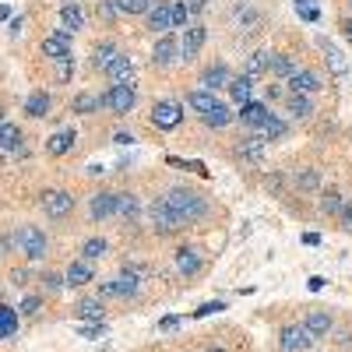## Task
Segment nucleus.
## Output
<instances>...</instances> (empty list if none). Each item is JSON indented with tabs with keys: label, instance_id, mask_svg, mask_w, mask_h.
Masks as SVG:
<instances>
[{
	"label": "nucleus",
	"instance_id": "nucleus-58",
	"mask_svg": "<svg viewBox=\"0 0 352 352\" xmlns=\"http://www.w3.org/2000/svg\"><path fill=\"white\" fill-rule=\"evenodd\" d=\"M204 4H208V0H187V8H190V14H197V11H204Z\"/></svg>",
	"mask_w": 352,
	"mask_h": 352
},
{
	"label": "nucleus",
	"instance_id": "nucleus-46",
	"mask_svg": "<svg viewBox=\"0 0 352 352\" xmlns=\"http://www.w3.org/2000/svg\"><path fill=\"white\" fill-rule=\"evenodd\" d=\"M53 64H56V78L60 81H67L74 74V56H64V60H53Z\"/></svg>",
	"mask_w": 352,
	"mask_h": 352
},
{
	"label": "nucleus",
	"instance_id": "nucleus-41",
	"mask_svg": "<svg viewBox=\"0 0 352 352\" xmlns=\"http://www.w3.org/2000/svg\"><path fill=\"white\" fill-rule=\"evenodd\" d=\"M296 187L307 194V190H317L320 187V173L317 169H303V173H296Z\"/></svg>",
	"mask_w": 352,
	"mask_h": 352
},
{
	"label": "nucleus",
	"instance_id": "nucleus-59",
	"mask_svg": "<svg viewBox=\"0 0 352 352\" xmlns=\"http://www.w3.org/2000/svg\"><path fill=\"white\" fill-rule=\"evenodd\" d=\"M342 36L352 43V18H345V21H342Z\"/></svg>",
	"mask_w": 352,
	"mask_h": 352
},
{
	"label": "nucleus",
	"instance_id": "nucleus-11",
	"mask_svg": "<svg viewBox=\"0 0 352 352\" xmlns=\"http://www.w3.org/2000/svg\"><path fill=\"white\" fill-rule=\"evenodd\" d=\"M204 39H208V28H204V25H190L187 28V32H184V43H180V56H184V60L190 64L194 60V56L201 53V46H204Z\"/></svg>",
	"mask_w": 352,
	"mask_h": 352
},
{
	"label": "nucleus",
	"instance_id": "nucleus-40",
	"mask_svg": "<svg viewBox=\"0 0 352 352\" xmlns=\"http://www.w3.org/2000/svg\"><path fill=\"white\" fill-rule=\"evenodd\" d=\"M120 4V14H148L155 0H116Z\"/></svg>",
	"mask_w": 352,
	"mask_h": 352
},
{
	"label": "nucleus",
	"instance_id": "nucleus-23",
	"mask_svg": "<svg viewBox=\"0 0 352 352\" xmlns=\"http://www.w3.org/2000/svg\"><path fill=\"white\" fill-rule=\"evenodd\" d=\"M226 92L232 96V102H240V106H247V102H254L250 96H254V78H247V74H240V78H232L229 81V88Z\"/></svg>",
	"mask_w": 352,
	"mask_h": 352
},
{
	"label": "nucleus",
	"instance_id": "nucleus-39",
	"mask_svg": "<svg viewBox=\"0 0 352 352\" xmlns=\"http://www.w3.org/2000/svg\"><path fill=\"white\" fill-rule=\"evenodd\" d=\"M320 46H324V60H328V67H331L335 74H345V56H342V50L331 46V43H320Z\"/></svg>",
	"mask_w": 352,
	"mask_h": 352
},
{
	"label": "nucleus",
	"instance_id": "nucleus-13",
	"mask_svg": "<svg viewBox=\"0 0 352 352\" xmlns=\"http://www.w3.org/2000/svg\"><path fill=\"white\" fill-rule=\"evenodd\" d=\"M0 148H4L8 155H25V138H21V131L11 120L0 124Z\"/></svg>",
	"mask_w": 352,
	"mask_h": 352
},
{
	"label": "nucleus",
	"instance_id": "nucleus-10",
	"mask_svg": "<svg viewBox=\"0 0 352 352\" xmlns=\"http://www.w3.org/2000/svg\"><path fill=\"white\" fill-rule=\"evenodd\" d=\"M144 21H148V28L155 36H169V28H173V4H166V0H155L152 11L144 14Z\"/></svg>",
	"mask_w": 352,
	"mask_h": 352
},
{
	"label": "nucleus",
	"instance_id": "nucleus-49",
	"mask_svg": "<svg viewBox=\"0 0 352 352\" xmlns=\"http://www.w3.org/2000/svg\"><path fill=\"white\" fill-rule=\"evenodd\" d=\"M219 310H226V303L222 300H212V303H204V307H197L190 317H208V314H219Z\"/></svg>",
	"mask_w": 352,
	"mask_h": 352
},
{
	"label": "nucleus",
	"instance_id": "nucleus-60",
	"mask_svg": "<svg viewBox=\"0 0 352 352\" xmlns=\"http://www.w3.org/2000/svg\"><path fill=\"white\" fill-rule=\"evenodd\" d=\"M208 352H226V349H208Z\"/></svg>",
	"mask_w": 352,
	"mask_h": 352
},
{
	"label": "nucleus",
	"instance_id": "nucleus-5",
	"mask_svg": "<svg viewBox=\"0 0 352 352\" xmlns=\"http://www.w3.org/2000/svg\"><path fill=\"white\" fill-rule=\"evenodd\" d=\"M148 215H152V222H155V229H159V236H173V232L184 226L180 215L169 208V201H166V197H155V201L148 204Z\"/></svg>",
	"mask_w": 352,
	"mask_h": 352
},
{
	"label": "nucleus",
	"instance_id": "nucleus-28",
	"mask_svg": "<svg viewBox=\"0 0 352 352\" xmlns=\"http://www.w3.org/2000/svg\"><path fill=\"white\" fill-rule=\"evenodd\" d=\"M116 56H120V50H116V43H99L96 50H92V60H88V64H92L96 71H106L113 60H116Z\"/></svg>",
	"mask_w": 352,
	"mask_h": 352
},
{
	"label": "nucleus",
	"instance_id": "nucleus-22",
	"mask_svg": "<svg viewBox=\"0 0 352 352\" xmlns=\"http://www.w3.org/2000/svg\"><path fill=\"white\" fill-rule=\"evenodd\" d=\"M25 116H36V120H39V116H50V109H53V96L50 92H32V96H28L25 99Z\"/></svg>",
	"mask_w": 352,
	"mask_h": 352
},
{
	"label": "nucleus",
	"instance_id": "nucleus-4",
	"mask_svg": "<svg viewBox=\"0 0 352 352\" xmlns=\"http://www.w3.org/2000/svg\"><path fill=\"white\" fill-rule=\"evenodd\" d=\"M314 342H317V335L307 324H282V331H278L282 352H307V349H314Z\"/></svg>",
	"mask_w": 352,
	"mask_h": 352
},
{
	"label": "nucleus",
	"instance_id": "nucleus-53",
	"mask_svg": "<svg viewBox=\"0 0 352 352\" xmlns=\"http://www.w3.org/2000/svg\"><path fill=\"white\" fill-rule=\"evenodd\" d=\"M342 226L352 232V201H345V208H342Z\"/></svg>",
	"mask_w": 352,
	"mask_h": 352
},
{
	"label": "nucleus",
	"instance_id": "nucleus-24",
	"mask_svg": "<svg viewBox=\"0 0 352 352\" xmlns=\"http://www.w3.org/2000/svg\"><path fill=\"white\" fill-rule=\"evenodd\" d=\"M303 324H307V328L320 338V335H328V331L335 328V317H331L328 310H310V314L303 317Z\"/></svg>",
	"mask_w": 352,
	"mask_h": 352
},
{
	"label": "nucleus",
	"instance_id": "nucleus-43",
	"mask_svg": "<svg viewBox=\"0 0 352 352\" xmlns=\"http://www.w3.org/2000/svg\"><path fill=\"white\" fill-rule=\"evenodd\" d=\"M187 18H190V8H187V0H176V4H173V28L187 25Z\"/></svg>",
	"mask_w": 352,
	"mask_h": 352
},
{
	"label": "nucleus",
	"instance_id": "nucleus-57",
	"mask_svg": "<svg viewBox=\"0 0 352 352\" xmlns=\"http://www.w3.org/2000/svg\"><path fill=\"white\" fill-rule=\"evenodd\" d=\"M21 28H25V18H11V36H21Z\"/></svg>",
	"mask_w": 352,
	"mask_h": 352
},
{
	"label": "nucleus",
	"instance_id": "nucleus-61",
	"mask_svg": "<svg viewBox=\"0 0 352 352\" xmlns=\"http://www.w3.org/2000/svg\"><path fill=\"white\" fill-rule=\"evenodd\" d=\"M349 11H352V0H349Z\"/></svg>",
	"mask_w": 352,
	"mask_h": 352
},
{
	"label": "nucleus",
	"instance_id": "nucleus-6",
	"mask_svg": "<svg viewBox=\"0 0 352 352\" xmlns=\"http://www.w3.org/2000/svg\"><path fill=\"white\" fill-rule=\"evenodd\" d=\"M39 204H43V215L46 219H67L71 212H74V197L67 194V190H46L43 197H39Z\"/></svg>",
	"mask_w": 352,
	"mask_h": 352
},
{
	"label": "nucleus",
	"instance_id": "nucleus-27",
	"mask_svg": "<svg viewBox=\"0 0 352 352\" xmlns=\"http://www.w3.org/2000/svg\"><path fill=\"white\" fill-rule=\"evenodd\" d=\"M113 282H116V300H134L138 289H141V278L131 275V272H124V268H120V275H116Z\"/></svg>",
	"mask_w": 352,
	"mask_h": 352
},
{
	"label": "nucleus",
	"instance_id": "nucleus-17",
	"mask_svg": "<svg viewBox=\"0 0 352 352\" xmlns=\"http://www.w3.org/2000/svg\"><path fill=\"white\" fill-rule=\"evenodd\" d=\"M268 106L264 102H247V106H240V120H243V127H254V131H261L264 124H268Z\"/></svg>",
	"mask_w": 352,
	"mask_h": 352
},
{
	"label": "nucleus",
	"instance_id": "nucleus-25",
	"mask_svg": "<svg viewBox=\"0 0 352 352\" xmlns=\"http://www.w3.org/2000/svg\"><path fill=\"white\" fill-rule=\"evenodd\" d=\"M187 106L194 109V113H212L215 106H219V96L215 92H208V88H201V92H187Z\"/></svg>",
	"mask_w": 352,
	"mask_h": 352
},
{
	"label": "nucleus",
	"instance_id": "nucleus-18",
	"mask_svg": "<svg viewBox=\"0 0 352 352\" xmlns=\"http://www.w3.org/2000/svg\"><path fill=\"white\" fill-rule=\"evenodd\" d=\"M176 53H180L176 50V39L173 36H159V43L152 46V64L155 67H169L176 60Z\"/></svg>",
	"mask_w": 352,
	"mask_h": 352
},
{
	"label": "nucleus",
	"instance_id": "nucleus-33",
	"mask_svg": "<svg viewBox=\"0 0 352 352\" xmlns=\"http://www.w3.org/2000/svg\"><path fill=\"white\" fill-rule=\"evenodd\" d=\"M201 120H204V127H212V131H222V127H229V124H232V113H229V106H222V102H219V106H215L212 113H204Z\"/></svg>",
	"mask_w": 352,
	"mask_h": 352
},
{
	"label": "nucleus",
	"instance_id": "nucleus-38",
	"mask_svg": "<svg viewBox=\"0 0 352 352\" xmlns=\"http://www.w3.org/2000/svg\"><path fill=\"white\" fill-rule=\"evenodd\" d=\"M18 307H0V331H4V338H14L18 331Z\"/></svg>",
	"mask_w": 352,
	"mask_h": 352
},
{
	"label": "nucleus",
	"instance_id": "nucleus-21",
	"mask_svg": "<svg viewBox=\"0 0 352 352\" xmlns=\"http://www.w3.org/2000/svg\"><path fill=\"white\" fill-rule=\"evenodd\" d=\"M176 272H180L184 278H190V275L201 272V257H197L194 247H180V250H176Z\"/></svg>",
	"mask_w": 352,
	"mask_h": 352
},
{
	"label": "nucleus",
	"instance_id": "nucleus-19",
	"mask_svg": "<svg viewBox=\"0 0 352 352\" xmlns=\"http://www.w3.org/2000/svg\"><path fill=\"white\" fill-rule=\"evenodd\" d=\"M96 278V268H92V261H71V268H67V285L71 289H81V285H88Z\"/></svg>",
	"mask_w": 352,
	"mask_h": 352
},
{
	"label": "nucleus",
	"instance_id": "nucleus-47",
	"mask_svg": "<svg viewBox=\"0 0 352 352\" xmlns=\"http://www.w3.org/2000/svg\"><path fill=\"white\" fill-rule=\"evenodd\" d=\"M116 14H120V4H116V0H102V4H99V18L102 21H113Z\"/></svg>",
	"mask_w": 352,
	"mask_h": 352
},
{
	"label": "nucleus",
	"instance_id": "nucleus-44",
	"mask_svg": "<svg viewBox=\"0 0 352 352\" xmlns=\"http://www.w3.org/2000/svg\"><path fill=\"white\" fill-rule=\"evenodd\" d=\"M39 307H43L39 296H25V300L18 303V314H21V317H32V314H39Z\"/></svg>",
	"mask_w": 352,
	"mask_h": 352
},
{
	"label": "nucleus",
	"instance_id": "nucleus-14",
	"mask_svg": "<svg viewBox=\"0 0 352 352\" xmlns=\"http://www.w3.org/2000/svg\"><path fill=\"white\" fill-rule=\"evenodd\" d=\"M229 67L226 64H212L201 71V88H208V92H219V88H229Z\"/></svg>",
	"mask_w": 352,
	"mask_h": 352
},
{
	"label": "nucleus",
	"instance_id": "nucleus-15",
	"mask_svg": "<svg viewBox=\"0 0 352 352\" xmlns=\"http://www.w3.org/2000/svg\"><path fill=\"white\" fill-rule=\"evenodd\" d=\"M272 56H275V53H268V50H254V53L247 56V64H243V74L254 78V81H257L261 74H268V71H272Z\"/></svg>",
	"mask_w": 352,
	"mask_h": 352
},
{
	"label": "nucleus",
	"instance_id": "nucleus-54",
	"mask_svg": "<svg viewBox=\"0 0 352 352\" xmlns=\"http://www.w3.org/2000/svg\"><path fill=\"white\" fill-rule=\"evenodd\" d=\"M11 282H14V285H25V282H28V272H25V268H14V272H11Z\"/></svg>",
	"mask_w": 352,
	"mask_h": 352
},
{
	"label": "nucleus",
	"instance_id": "nucleus-32",
	"mask_svg": "<svg viewBox=\"0 0 352 352\" xmlns=\"http://www.w3.org/2000/svg\"><path fill=\"white\" fill-rule=\"evenodd\" d=\"M141 201L134 197V194H120V201H116V215L120 219H127V222H134V219H141Z\"/></svg>",
	"mask_w": 352,
	"mask_h": 352
},
{
	"label": "nucleus",
	"instance_id": "nucleus-29",
	"mask_svg": "<svg viewBox=\"0 0 352 352\" xmlns=\"http://www.w3.org/2000/svg\"><path fill=\"white\" fill-rule=\"evenodd\" d=\"M60 25L71 28V32H78V28L85 25V11L78 0H67V4H60Z\"/></svg>",
	"mask_w": 352,
	"mask_h": 352
},
{
	"label": "nucleus",
	"instance_id": "nucleus-26",
	"mask_svg": "<svg viewBox=\"0 0 352 352\" xmlns=\"http://www.w3.org/2000/svg\"><path fill=\"white\" fill-rule=\"evenodd\" d=\"M236 148H240V155H243L247 162H261V159H264V152H268V138H264V134L247 138L243 144H236Z\"/></svg>",
	"mask_w": 352,
	"mask_h": 352
},
{
	"label": "nucleus",
	"instance_id": "nucleus-36",
	"mask_svg": "<svg viewBox=\"0 0 352 352\" xmlns=\"http://www.w3.org/2000/svg\"><path fill=\"white\" fill-rule=\"evenodd\" d=\"M106 250H109V243H106L102 236H88V240L81 243V257H85V261H99V257H106Z\"/></svg>",
	"mask_w": 352,
	"mask_h": 352
},
{
	"label": "nucleus",
	"instance_id": "nucleus-56",
	"mask_svg": "<svg viewBox=\"0 0 352 352\" xmlns=\"http://www.w3.org/2000/svg\"><path fill=\"white\" fill-rule=\"evenodd\" d=\"M113 141H116V144H134V134L120 131V134H113Z\"/></svg>",
	"mask_w": 352,
	"mask_h": 352
},
{
	"label": "nucleus",
	"instance_id": "nucleus-48",
	"mask_svg": "<svg viewBox=\"0 0 352 352\" xmlns=\"http://www.w3.org/2000/svg\"><path fill=\"white\" fill-rule=\"evenodd\" d=\"M78 335H81V338H99V335H106V320H99V324H81Z\"/></svg>",
	"mask_w": 352,
	"mask_h": 352
},
{
	"label": "nucleus",
	"instance_id": "nucleus-7",
	"mask_svg": "<svg viewBox=\"0 0 352 352\" xmlns=\"http://www.w3.org/2000/svg\"><path fill=\"white\" fill-rule=\"evenodd\" d=\"M180 120H184L180 102L162 99V102H155V106H152V124H155L159 131H176V127H180Z\"/></svg>",
	"mask_w": 352,
	"mask_h": 352
},
{
	"label": "nucleus",
	"instance_id": "nucleus-30",
	"mask_svg": "<svg viewBox=\"0 0 352 352\" xmlns=\"http://www.w3.org/2000/svg\"><path fill=\"white\" fill-rule=\"evenodd\" d=\"M74 141H78L74 131H60V134H53V138L46 141V152H50V155H67V152L74 148Z\"/></svg>",
	"mask_w": 352,
	"mask_h": 352
},
{
	"label": "nucleus",
	"instance_id": "nucleus-2",
	"mask_svg": "<svg viewBox=\"0 0 352 352\" xmlns=\"http://www.w3.org/2000/svg\"><path fill=\"white\" fill-rule=\"evenodd\" d=\"M14 247L28 261H43L46 257V232L39 226H21V229H14Z\"/></svg>",
	"mask_w": 352,
	"mask_h": 352
},
{
	"label": "nucleus",
	"instance_id": "nucleus-35",
	"mask_svg": "<svg viewBox=\"0 0 352 352\" xmlns=\"http://www.w3.org/2000/svg\"><path fill=\"white\" fill-rule=\"evenodd\" d=\"M296 71H300V67H296V60H292L289 53H275V56H272V74H275V78H292Z\"/></svg>",
	"mask_w": 352,
	"mask_h": 352
},
{
	"label": "nucleus",
	"instance_id": "nucleus-55",
	"mask_svg": "<svg viewBox=\"0 0 352 352\" xmlns=\"http://www.w3.org/2000/svg\"><path fill=\"white\" fill-rule=\"evenodd\" d=\"M176 324H180V317H176V314H169V317L162 320V324H159V328H162V331H173Z\"/></svg>",
	"mask_w": 352,
	"mask_h": 352
},
{
	"label": "nucleus",
	"instance_id": "nucleus-52",
	"mask_svg": "<svg viewBox=\"0 0 352 352\" xmlns=\"http://www.w3.org/2000/svg\"><path fill=\"white\" fill-rule=\"evenodd\" d=\"M124 272H131V275H138V278H141V275H148V268H144L141 261H127V264H124Z\"/></svg>",
	"mask_w": 352,
	"mask_h": 352
},
{
	"label": "nucleus",
	"instance_id": "nucleus-31",
	"mask_svg": "<svg viewBox=\"0 0 352 352\" xmlns=\"http://www.w3.org/2000/svg\"><path fill=\"white\" fill-rule=\"evenodd\" d=\"M289 116L292 120H310L314 116V102H310V96H289Z\"/></svg>",
	"mask_w": 352,
	"mask_h": 352
},
{
	"label": "nucleus",
	"instance_id": "nucleus-45",
	"mask_svg": "<svg viewBox=\"0 0 352 352\" xmlns=\"http://www.w3.org/2000/svg\"><path fill=\"white\" fill-rule=\"evenodd\" d=\"M43 285H46L50 292H60V289L67 285V275H56V272H46V275H43Z\"/></svg>",
	"mask_w": 352,
	"mask_h": 352
},
{
	"label": "nucleus",
	"instance_id": "nucleus-37",
	"mask_svg": "<svg viewBox=\"0 0 352 352\" xmlns=\"http://www.w3.org/2000/svg\"><path fill=\"white\" fill-rule=\"evenodd\" d=\"M342 208H345V201H342V194L335 187L320 194V212H324V215H342Z\"/></svg>",
	"mask_w": 352,
	"mask_h": 352
},
{
	"label": "nucleus",
	"instance_id": "nucleus-20",
	"mask_svg": "<svg viewBox=\"0 0 352 352\" xmlns=\"http://www.w3.org/2000/svg\"><path fill=\"white\" fill-rule=\"evenodd\" d=\"M74 317H78V320H88V324H99V320H106V307H102L99 296H96V300H78Z\"/></svg>",
	"mask_w": 352,
	"mask_h": 352
},
{
	"label": "nucleus",
	"instance_id": "nucleus-50",
	"mask_svg": "<svg viewBox=\"0 0 352 352\" xmlns=\"http://www.w3.org/2000/svg\"><path fill=\"white\" fill-rule=\"evenodd\" d=\"M99 300H116V282H113V278L99 285Z\"/></svg>",
	"mask_w": 352,
	"mask_h": 352
},
{
	"label": "nucleus",
	"instance_id": "nucleus-8",
	"mask_svg": "<svg viewBox=\"0 0 352 352\" xmlns=\"http://www.w3.org/2000/svg\"><path fill=\"white\" fill-rule=\"evenodd\" d=\"M43 53L50 56V60H64V56H71V28H56V32H50L43 39Z\"/></svg>",
	"mask_w": 352,
	"mask_h": 352
},
{
	"label": "nucleus",
	"instance_id": "nucleus-3",
	"mask_svg": "<svg viewBox=\"0 0 352 352\" xmlns=\"http://www.w3.org/2000/svg\"><path fill=\"white\" fill-rule=\"evenodd\" d=\"M134 102H138V88H134V85H109L106 92H102V109H109V113H116V116L131 113Z\"/></svg>",
	"mask_w": 352,
	"mask_h": 352
},
{
	"label": "nucleus",
	"instance_id": "nucleus-9",
	"mask_svg": "<svg viewBox=\"0 0 352 352\" xmlns=\"http://www.w3.org/2000/svg\"><path fill=\"white\" fill-rule=\"evenodd\" d=\"M116 201L120 194H109V190H99L92 201H88V219L92 222H102V219H113L116 215Z\"/></svg>",
	"mask_w": 352,
	"mask_h": 352
},
{
	"label": "nucleus",
	"instance_id": "nucleus-51",
	"mask_svg": "<svg viewBox=\"0 0 352 352\" xmlns=\"http://www.w3.org/2000/svg\"><path fill=\"white\" fill-rule=\"evenodd\" d=\"M296 4H300V14H303V18H317V14H320V11L314 8V0H296Z\"/></svg>",
	"mask_w": 352,
	"mask_h": 352
},
{
	"label": "nucleus",
	"instance_id": "nucleus-16",
	"mask_svg": "<svg viewBox=\"0 0 352 352\" xmlns=\"http://www.w3.org/2000/svg\"><path fill=\"white\" fill-rule=\"evenodd\" d=\"M317 88H320V78L314 71H296V74L289 78V92L292 96H314Z\"/></svg>",
	"mask_w": 352,
	"mask_h": 352
},
{
	"label": "nucleus",
	"instance_id": "nucleus-12",
	"mask_svg": "<svg viewBox=\"0 0 352 352\" xmlns=\"http://www.w3.org/2000/svg\"><path fill=\"white\" fill-rule=\"evenodd\" d=\"M106 78H109V85H134V60L131 56H116V60L106 67Z\"/></svg>",
	"mask_w": 352,
	"mask_h": 352
},
{
	"label": "nucleus",
	"instance_id": "nucleus-34",
	"mask_svg": "<svg viewBox=\"0 0 352 352\" xmlns=\"http://www.w3.org/2000/svg\"><path fill=\"white\" fill-rule=\"evenodd\" d=\"M99 106H102V96H92V92H78V96L71 99V109L81 113V116H85V113H96Z\"/></svg>",
	"mask_w": 352,
	"mask_h": 352
},
{
	"label": "nucleus",
	"instance_id": "nucleus-42",
	"mask_svg": "<svg viewBox=\"0 0 352 352\" xmlns=\"http://www.w3.org/2000/svg\"><path fill=\"white\" fill-rule=\"evenodd\" d=\"M285 131H289V127H285V120H278V116H268V124L261 127V134H264V138H282Z\"/></svg>",
	"mask_w": 352,
	"mask_h": 352
},
{
	"label": "nucleus",
	"instance_id": "nucleus-1",
	"mask_svg": "<svg viewBox=\"0 0 352 352\" xmlns=\"http://www.w3.org/2000/svg\"><path fill=\"white\" fill-rule=\"evenodd\" d=\"M166 201H169V208L180 215V222H197V219L208 215V201L194 190H187V187H173L166 194Z\"/></svg>",
	"mask_w": 352,
	"mask_h": 352
}]
</instances>
